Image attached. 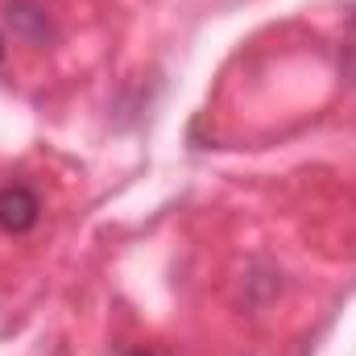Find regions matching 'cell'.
Returning a JSON list of instances; mask_svg holds the SVG:
<instances>
[{"mask_svg": "<svg viewBox=\"0 0 356 356\" xmlns=\"http://www.w3.org/2000/svg\"><path fill=\"white\" fill-rule=\"evenodd\" d=\"M129 356H154V353H129Z\"/></svg>", "mask_w": 356, "mask_h": 356, "instance_id": "4", "label": "cell"}, {"mask_svg": "<svg viewBox=\"0 0 356 356\" xmlns=\"http://www.w3.org/2000/svg\"><path fill=\"white\" fill-rule=\"evenodd\" d=\"M38 195L29 191V186H21V182H8L4 191H0V228L4 232H29L33 224H38Z\"/></svg>", "mask_w": 356, "mask_h": 356, "instance_id": "1", "label": "cell"}, {"mask_svg": "<svg viewBox=\"0 0 356 356\" xmlns=\"http://www.w3.org/2000/svg\"><path fill=\"white\" fill-rule=\"evenodd\" d=\"M0 63H4V38H0Z\"/></svg>", "mask_w": 356, "mask_h": 356, "instance_id": "3", "label": "cell"}, {"mask_svg": "<svg viewBox=\"0 0 356 356\" xmlns=\"http://www.w3.org/2000/svg\"><path fill=\"white\" fill-rule=\"evenodd\" d=\"M340 63H344V75L353 79V88H356V13H353V21H348V33H344V50H340Z\"/></svg>", "mask_w": 356, "mask_h": 356, "instance_id": "2", "label": "cell"}]
</instances>
